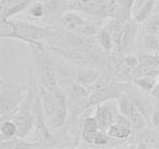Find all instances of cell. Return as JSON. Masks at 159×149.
<instances>
[{
  "mask_svg": "<svg viewBox=\"0 0 159 149\" xmlns=\"http://www.w3.org/2000/svg\"><path fill=\"white\" fill-rule=\"evenodd\" d=\"M13 23H14V32L11 33L7 38L24 41L28 45H30L34 49V52L46 51L45 44L41 43V40H52L57 32V30L49 28V26H40L32 24V23L23 22V21L13 20Z\"/></svg>",
  "mask_w": 159,
  "mask_h": 149,
  "instance_id": "6da1fadb",
  "label": "cell"
},
{
  "mask_svg": "<svg viewBox=\"0 0 159 149\" xmlns=\"http://www.w3.org/2000/svg\"><path fill=\"white\" fill-rule=\"evenodd\" d=\"M28 93V87H16L11 86L6 83L1 84V94H0V116L1 120L9 119L21 105Z\"/></svg>",
  "mask_w": 159,
  "mask_h": 149,
  "instance_id": "7a4b0ae2",
  "label": "cell"
},
{
  "mask_svg": "<svg viewBox=\"0 0 159 149\" xmlns=\"http://www.w3.org/2000/svg\"><path fill=\"white\" fill-rule=\"evenodd\" d=\"M37 53V68H38V79L39 85L51 92H55L61 87L57 78V70L46 51L36 52Z\"/></svg>",
  "mask_w": 159,
  "mask_h": 149,
  "instance_id": "3957f363",
  "label": "cell"
},
{
  "mask_svg": "<svg viewBox=\"0 0 159 149\" xmlns=\"http://www.w3.org/2000/svg\"><path fill=\"white\" fill-rule=\"evenodd\" d=\"M124 84L125 83H113L105 86V87L90 92V95L86 105V110H88L92 107H96V105H101L103 102L118 99L124 93V87H125Z\"/></svg>",
  "mask_w": 159,
  "mask_h": 149,
  "instance_id": "277c9868",
  "label": "cell"
},
{
  "mask_svg": "<svg viewBox=\"0 0 159 149\" xmlns=\"http://www.w3.org/2000/svg\"><path fill=\"white\" fill-rule=\"evenodd\" d=\"M94 116L98 122L100 128L103 131H108L110 126L113 123H116L121 114L119 113L118 105L116 100H110V101L103 102L101 105L95 107Z\"/></svg>",
  "mask_w": 159,
  "mask_h": 149,
  "instance_id": "5b68a950",
  "label": "cell"
},
{
  "mask_svg": "<svg viewBox=\"0 0 159 149\" xmlns=\"http://www.w3.org/2000/svg\"><path fill=\"white\" fill-rule=\"evenodd\" d=\"M110 69L121 83H129L133 80V69L127 66L123 58V54H117L110 58Z\"/></svg>",
  "mask_w": 159,
  "mask_h": 149,
  "instance_id": "8992f818",
  "label": "cell"
},
{
  "mask_svg": "<svg viewBox=\"0 0 159 149\" xmlns=\"http://www.w3.org/2000/svg\"><path fill=\"white\" fill-rule=\"evenodd\" d=\"M139 24L134 18H130L124 23L123 33H121V51L120 54H127L133 47L134 40L139 30Z\"/></svg>",
  "mask_w": 159,
  "mask_h": 149,
  "instance_id": "52a82bcc",
  "label": "cell"
},
{
  "mask_svg": "<svg viewBox=\"0 0 159 149\" xmlns=\"http://www.w3.org/2000/svg\"><path fill=\"white\" fill-rule=\"evenodd\" d=\"M102 70L94 68V67H79L76 71L75 81L76 84L84 86V87H90L96 80L101 77Z\"/></svg>",
  "mask_w": 159,
  "mask_h": 149,
  "instance_id": "ba28073f",
  "label": "cell"
},
{
  "mask_svg": "<svg viewBox=\"0 0 159 149\" xmlns=\"http://www.w3.org/2000/svg\"><path fill=\"white\" fill-rule=\"evenodd\" d=\"M109 137L111 139H116V140H125L130 137V134L133 133L132 126H130L129 119L128 117L120 115L116 123H113L110 126L108 131Z\"/></svg>",
  "mask_w": 159,
  "mask_h": 149,
  "instance_id": "9c48e42d",
  "label": "cell"
},
{
  "mask_svg": "<svg viewBox=\"0 0 159 149\" xmlns=\"http://www.w3.org/2000/svg\"><path fill=\"white\" fill-rule=\"evenodd\" d=\"M9 119L14 120L17 126V138H25L33 127H36V119L31 115L15 113Z\"/></svg>",
  "mask_w": 159,
  "mask_h": 149,
  "instance_id": "30bf717a",
  "label": "cell"
},
{
  "mask_svg": "<svg viewBox=\"0 0 159 149\" xmlns=\"http://www.w3.org/2000/svg\"><path fill=\"white\" fill-rule=\"evenodd\" d=\"M124 23L119 21L116 17H111L107 24L105 29L108 30L109 33L111 35V38L113 40V52L117 54H120L121 51V33H123Z\"/></svg>",
  "mask_w": 159,
  "mask_h": 149,
  "instance_id": "8fae6325",
  "label": "cell"
},
{
  "mask_svg": "<svg viewBox=\"0 0 159 149\" xmlns=\"http://www.w3.org/2000/svg\"><path fill=\"white\" fill-rule=\"evenodd\" d=\"M60 21H61L62 26L65 30H68L72 33H76L80 26L85 23L86 20L77 11H68L63 13Z\"/></svg>",
  "mask_w": 159,
  "mask_h": 149,
  "instance_id": "7c38bea8",
  "label": "cell"
},
{
  "mask_svg": "<svg viewBox=\"0 0 159 149\" xmlns=\"http://www.w3.org/2000/svg\"><path fill=\"white\" fill-rule=\"evenodd\" d=\"M45 5V17L47 21H56L61 20L63 11H65L64 2L62 0H49L47 2H43Z\"/></svg>",
  "mask_w": 159,
  "mask_h": 149,
  "instance_id": "4fadbf2b",
  "label": "cell"
},
{
  "mask_svg": "<svg viewBox=\"0 0 159 149\" xmlns=\"http://www.w3.org/2000/svg\"><path fill=\"white\" fill-rule=\"evenodd\" d=\"M138 148H159V134L149 130L138 133Z\"/></svg>",
  "mask_w": 159,
  "mask_h": 149,
  "instance_id": "5bb4252c",
  "label": "cell"
},
{
  "mask_svg": "<svg viewBox=\"0 0 159 149\" xmlns=\"http://www.w3.org/2000/svg\"><path fill=\"white\" fill-rule=\"evenodd\" d=\"M81 135L86 143L93 146H105L108 145L111 139L109 137L108 132L103 131L101 128L93 132H83Z\"/></svg>",
  "mask_w": 159,
  "mask_h": 149,
  "instance_id": "9a60e30c",
  "label": "cell"
},
{
  "mask_svg": "<svg viewBox=\"0 0 159 149\" xmlns=\"http://www.w3.org/2000/svg\"><path fill=\"white\" fill-rule=\"evenodd\" d=\"M43 142L39 140H36L33 142H28L22 140V138H14L7 141H1V149H33V148H41Z\"/></svg>",
  "mask_w": 159,
  "mask_h": 149,
  "instance_id": "2e32d148",
  "label": "cell"
},
{
  "mask_svg": "<svg viewBox=\"0 0 159 149\" xmlns=\"http://www.w3.org/2000/svg\"><path fill=\"white\" fill-rule=\"evenodd\" d=\"M135 0H117V13L115 17L123 23L127 22L133 16V7Z\"/></svg>",
  "mask_w": 159,
  "mask_h": 149,
  "instance_id": "e0dca14e",
  "label": "cell"
},
{
  "mask_svg": "<svg viewBox=\"0 0 159 149\" xmlns=\"http://www.w3.org/2000/svg\"><path fill=\"white\" fill-rule=\"evenodd\" d=\"M128 119H129L133 133H139V132L142 131L145 127V125H147V118H145V117L143 116V114L136 108L135 105H134L133 108H132V111H130L129 116H128Z\"/></svg>",
  "mask_w": 159,
  "mask_h": 149,
  "instance_id": "ac0fdd59",
  "label": "cell"
},
{
  "mask_svg": "<svg viewBox=\"0 0 159 149\" xmlns=\"http://www.w3.org/2000/svg\"><path fill=\"white\" fill-rule=\"evenodd\" d=\"M0 135L1 141H7L17 138V126L13 119H4L0 124Z\"/></svg>",
  "mask_w": 159,
  "mask_h": 149,
  "instance_id": "d6986e66",
  "label": "cell"
},
{
  "mask_svg": "<svg viewBox=\"0 0 159 149\" xmlns=\"http://www.w3.org/2000/svg\"><path fill=\"white\" fill-rule=\"evenodd\" d=\"M32 2L33 0H17L9 7L1 11V18H9L11 16H15L16 14L21 13L22 11L26 9L30 5H32Z\"/></svg>",
  "mask_w": 159,
  "mask_h": 149,
  "instance_id": "ffe728a7",
  "label": "cell"
},
{
  "mask_svg": "<svg viewBox=\"0 0 159 149\" xmlns=\"http://www.w3.org/2000/svg\"><path fill=\"white\" fill-rule=\"evenodd\" d=\"M155 5L156 0H147L144 4L142 5V7L136 13L133 14V18L138 23H140V24L145 22L151 16V13L153 11V8H155Z\"/></svg>",
  "mask_w": 159,
  "mask_h": 149,
  "instance_id": "44dd1931",
  "label": "cell"
},
{
  "mask_svg": "<svg viewBox=\"0 0 159 149\" xmlns=\"http://www.w3.org/2000/svg\"><path fill=\"white\" fill-rule=\"evenodd\" d=\"M133 83L140 90H142L143 92L150 94L152 92V90H153V87H155L156 83H157V78L150 76H139L133 78Z\"/></svg>",
  "mask_w": 159,
  "mask_h": 149,
  "instance_id": "7402d4cb",
  "label": "cell"
},
{
  "mask_svg": "<svg viewBox=\"0 0 159 149\" xmlns=\"http://www.w3.org/2000/svg\"><path fill=\"white\" fill-rule=\"evenodd\" d=\"M98 41L100 44V47L103 52H112L113 51V40L111 38V35L105 28H101L98 30Z\"/></svg>",
  "mask_w": 159,
  "mask_h": 149,
  "instance_id": "603a6c76",
  "label": "cell"
},
{
  "mask_svg": "<svg viewBox=\"0 0 159 149\" xmlns=\"http://www.w3.org/2000/svg\"><path fill=\"white\" fill-rule=\"evenodd\" d=\"M117 105H118V109H119V113L123 115V116L128 117L129 116L130 111H132V108H133V101L130 100L128 96L126 95L121 94L119 98L117 99Z\"/></svg>",
  "mask_w": 159,
  "mask_h": 149,
  "instance_id": "cb8c5ba5",
  "label": "cell"
},
{
  "mask_svg": "<svg viewBox=\"0 0 159 149\" xmlns=\"http://www.w3.org/2000/svg\"><path fill=\"white\" fill-rule=\"evenodd\" d=\"M143 44L145 48L150 52H153L155 54L159 53V37L158 35H148L143 33Z\"/></svg>",
  "mask_w": 159,
  "mask_h": 149,
  "instance_id": "d4e9b609",
  "label": "cell"
},
{
  "mask_svg": "<svg viewBox=\"0 0 159 149\" xmlns=\"http://www.w3.org/2000/svg\"><path fill=\"white\" fill-rule=\"evenodd\" d=\"M133 103L136 105V108H138L142 114H143V116L145 118H150L153 113V110H152V105L151 103L148 101V100H145V99H140V98H135L134 100H132Z\"/></svg>",
  "mask_w": 159,
  "mask_h": 149,
  "instance_id": "484cf974",
  "label": "cell"
},
{
  "mask_svg": "<svg viewBox=\"0 0 159 149\" xmlns=\"http://www.w3.org/2000/svg\"><path fill=\"white\" fill-rule=\"evenodd\" d=\"M143 33L148 35H158L159 33V18L156 16L149 17L145 22H143Z\"/></svg>",
  "mask_w": 159,
  "mask_h": 149,
  "instance_id": "4316f807",
  "label": "cell"
},
{
  "mask_svg": "<svg viewBox=\"0 0 159 149\" xmlns=\"http://www.w3.org/2000/svg\"><path fill=\"white\" fill-rule=\"evenodd\" d=\"M81 130H83V132H93V131H96V130H100V125H98L96 117L89 116L84 118Z\"/></svg>",
  "mask_w": 159,
  "mask_h": 149,
  "instance_id": "83f0119b",
  "label": "cell"
},
{
  "mask_svg": "<svg viewBox=\"0 0 159 149\" xmlns=\"http://www.w3.org/2000/svg\"><path fill=\"white\" fill-rule=\"evenodd\" d=\"M29 14L33 18L45 17V5H43V2H32V5L30 6Z\"/></svg>",
  "mask_w": 159,
  "mask_h": 149,
  "instance_id": "f1b7e54d",
  "label": "cell"
},
{
  "mask_svg": "<svg viewBox=\"0 0 159 149\" xmlns=\"http://www.w3.org/2000/svg\"><path fill=\"white\" fill-rule=\"evenodd\" d=\"M123 58L127 66L129 67V68H132L133 70L135 69V68L139 66V63H140V61H139V56L132 55V54H129V53L123 54Z\"/></svg>",
  "mask_w": 159,
  "mask_h": 149,
  "instance_id": "f546056e",
  "label": "cell"
},
{
  "mask_svg": "<svg viewBox=\"0 0 159 149\" xmlns=\"http://www.w3.org/2000/svg\"><path fill=\"white\" fill-rule=\"evenodd\" d=\"M151 124L153 126H159V110H155L150 117Z\"/></svg>",
  "mask_w": 159,
  "mask_h": 149,
  "instance_id": "4dcf8cb0",
  "label": "cell"
},
{
  "mask_svg": "<svg viewBox=\"0 0 159 149\" xmlns=\"http://www.w3.org/2000/svg\"><path fill=\"white\" fill-rule=\"evenodd\" d=\"M150 94H151L153 98L159 99V77L157 78V83H156L155 87H153V90H152V92Z\"/></svg>",
  "mask_w": 159,
  "mask_h": 149,
  "instance_id": "1f68e13d",
  "label": "cell"
},
{
  "mask_svg": "<svg viewBox=\"0 0 159 149\" xmlns=\"http://www.w3.org/2000/svg\"><path fill=\"white\" fill-rule=\"evenodd\" d=\"M96 4H117V0H92Z\"/></svg>",
  "mask_w": 159,
  "mask_h": 149,
  "instance_id": "d6a6232c",
  "label": "cell"
},
{
  "mask_svg": "<svg viewBox=\"0 0 159 149\" xmlns=\"http://www.w3.org/2000/svg\"><path fill=\"white\" fill-rule=\"evenodd\" d=\"M156 62H157V64L159 66V53L158 54H156Z\"/></svg>",
  "mask_w": 159,
  "mask_h": 149,
  "instance_id": "836d02e7",
  "label": "cell"
},
{
  "mask_svg": "<svg viewBox=\"0 0 159 149\" xmlns=\"http://www.w3.org/2000/svg\"><path fill=\"white\" fill-rule=\"evenodd\" d=\"M63 2H72V1H77V0H62Z\"/></svg>",
  "mask_w": 159,
  "mask_h": 149,
  "instance_id": "e575fe53",
  "label": "cell"
}]
</instances>
